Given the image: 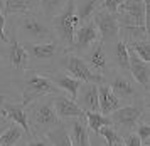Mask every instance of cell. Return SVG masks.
I'll list each match as a JSON object with an SVG mask.
<instances>
[{"mask_svg": "<svg viewBox=\"0 0 150 146\" xmlns=\"http://www.w3.org/2000/svg\"><path fill=\"white\" fill-rule=\"evenodd\" d=\"M0 146H2V145H0Z\"/></svg>", "mask_w": 150, "mask_h": 146, "instance_id": "obj_42", "label": "cell"}, {"mask_svg": "<svg viewBox=\"0 0 150 146\" xmlns=\"http://www.w3.org/2000/svg\"><path fill=\"white\" fill-rule=\"evenodd\" d=\"M29 54L30 64H51L59 59V55L64 54L62 47L57 40H49V42H22Z\"/></svg>", "mask_w": 150, "mask_h": 146, "instance_id": "obj_10", "label": "cell"}, {"mask_svg": "<svg viewBox=\"0 0 150 146\" xmlns=\"http://www.w3.org/2000/svg\"><path fill=\"white\" fill-rule=\"evenodd\" d=\"M98 134H100L103 140H105L106 146H108V145H113V143H118V141H122V134L118 133V129H116L113 124H111V126H103V128H100Z\"/></svg>", "mask_w": 150, "mask_h": 146, "instance_id": "obj_31", "label": "cell"}, {"mask_svg": "<svg viewBox=\"0 0 150 146\" xmlns=\"http://www.w3.org/2000/svg\"><path fill=\"white\" fill-rule=\"evenodd\" d=\"M42 72L47 76L49 79L54 82L56 86L61 89L62 93L66 94V96H69L71 99H74L76 94H78V89H79V86H81L83 82L81 81L74 79L73 76H69L68 72H64V71H61V69H44Z\"/></svg>", "mask_w": 150, "mask_h": 146, "instance_id": "obj_15", "label": "cell"}, {"mask_svg": "<svg viewBox=\"0 0 150 146\" xmlns=\"http://www.w3.org/2000/svg\"><path fill=\"white\" fill-rule=\"evenodd\" d=\"M46 138L49 140L51 146H73V143L69 140L68 129H66L62 121H61L59 126H56L54 129H51V131L46 133Z\"/></svg>", "mask_w": 150, "mask_h": 146, "instance_id": "obj_27", "label": "cell"}, {"mask_svg": "<svg viewBox=\"0 0 150 146\" xmlns=\"http://www.w3.org/2000/svg\"><path fill=\"white\" fill-rule=\"evenodd\" d=\"M10 82L14 84L19 93H21L22 104H30L32 101L44 98V96H57L62 91L56 86L52 81L49 79L42 71L37 69H27L25 72L19 76V77H10Z\"/></svg>", "mask_w": 150, "mask_h": 146, "instance_id": "obj_1", "label": "cell"}, {"mask_svg": "<svg viewBox=\"0 0 150 146\" xmlns=\"http://www.w3.org/2000/svg\"><path fill=\"white\" fill-rule=\"evenodd\" d=\"M108 146H125V145H123V141H118V143H113V145H108Z\"/></svg>", "mask_w": 150, "mask_h": 146, "instance_id": "obj_39", "label": "cell"}, {"mask_svg": "<svg viewBox=\"0 0 150 146\" xmlns=\"http://www.w3.org/2000/svg\"><path fill=\"white\" fill-rule=\"evenodd\" d=\"M128 72L140 86L149 91L150 89V62L142 60L135 52L128 51Z\"/></svg>", "mask_w": 150, "mask_h": 146, "instance_id": "obj_17", "label": "cell"}, {"mask_svg": "<svg viewBox=\"0 0 150 146\" xmlns=\"http://www.w3.org/2000/svg\"><path fill=\"white\" fill-rule=\"evenodd\" d=\"M98 8H101V0H74V10L79 24L91 20Z\"/></svg>", "mask_w": 150, "mask_h": 146, "instance_id": "obj_23", "label": "cell"}, {"mask_svg": "<svg viewBox=\"0 0 150 146\" xmlns=\"http://www.w3.org/2000/svg\"><path fill=\"white\" fill-rule=\"evenodd\" d=\"M24 146H51L46 134H35V136H29Z\"/></svg>", "mask_w": 150, "mask_h": 146, "instance_id": "obj_32", "label": "cell"}, {"mask_svg": "<svg viewBox=\"0 0 150 146\" xmlns=\"http://www.w3.org/2000/svg\"><path fill=\"white\" fill-rule=\"evenodd\" d=\"M22 136H24V129L19 124L10 123L8 128L0 136V145L2 146H17V143L22 140Z\"/></svg>", "mask_w": 150, "mask_h": 146, "instance_id": "obj_28", "label": "cell"}, {"mask_svg": "<svg viewBox=\"0 0 150 146\" xmlns=\"http://www.w3.org/2000/svg\"><path fill=\"white\" fill-rule=\"evenodd\" d=\"M133 133L140 138L143 146H150V123H149V118H143L140 119L138 123L135 124L133 128Z\"/></svg>", "mask_w": 150, "mask_h": 146, "instance_id": "obj_30", "label": "cell"}, {"mask_svg": "<svg viewBox=\"0 0 150 146\" xmlns=\"http://www.w3.org/2000/svg\"><path fill=\"white\" fill-rule=\"evenodd\" d=\"M100 40V34H98V29L93 24V20H88V22H83L76 27L74 30V40H73V47L69 52H74L78 55H81L83 52H86L89 47L96 44Z\"/></svg>", "mask_w": 150, "mask_h": 146, "instance_id": "obj_14", "label": "cell"}, {"mask_svg": "<svg viewBox=\"0 0 150 146\" xmlns=\"http://www.w3.org/2000/svg\"><path fill=\"white\" fill-rule=\"evenodd\" d=\"M52 102H54V109L57 113V118L61 121L73 119V118H83L84 111L74 102V99H71L69 96H66L64 93L52 96Z\"/></svg>", "mask_w": 150, "mask_h": 146, "instance_id": "obj_18", "label": "cell"}, {"mask_svg": "<svg viewBox=\"0 0 150 146\" xmlns=\"http://www.w3.org/2000/svg\"><path fill=\"white\" fill-rule=\"evenodd\" d=\"M68 0H37V8L46 19L51 20L64 8Z\"/></svg>", "mask_w": 150, "mask_h": 146, "instance_id": "obj_25", "label": "cell"}, {"mask_svg": "<svg viewBox=\"0 0 150 146\" xmlns=\"http://www.w3.org/2000/svg\"><path fill=\"white\" fill-rule=\"evenodd\" d=\"M123 0H101V8L108 10L110 13H116V8Z\"/></svg>", "mask_w": 150, "mask_h": 146, "instance_id": "obj_35", "label": "cell"}, {"mask_svg": "<svg viewBox=\"0 0 150 146\" xmlns=\"http://www.w3.org/2000/svg\"><path fill=\"white\" fill-rule=\"evenodd\" d=\"M27 123L30 136L46 134L61 124V119L57 118V113L54 109L52 96H44L27 104Z\"/></svg>", "mask_w": 150, "mask_h": 146, "instance_id": "obj_3", "label": "cell"}, {"mask_svg": "<svg viewBox=\"0 0 150 146\" xmlns=\"http://www.w3.org/2000/svg\"><path fill=\"white\" fill-rule=\"evenodd\" d=\"M105 46H106L111 67L120 69V71H128V47H127V44L122 39H118L111 44H105Z\"/></svg>", "mask_w": 150, "mask_h": 146, "instance_id": "obj_20", "label": "cell"}, {"mask_svg": "<svg viewBox=\"0 0 150 146\" xmlns=\"http://www.w3.org/2000/svg\"><path fill=\"white\" fill-rule=\"evenodd\" d=\"M115 15L123 25L149 27V0H123Z\"/></svg>", "mask_w": 150, "mask_h": 146, "instance_id": "obj_9", "label": "cell"}, {"mask_svg": "<svg viewBox=\"0 0 150 146\" xmlns=\"http://www.w3.org/2000/svg\"><path fill=\"white\" fill-rule=\"evenodd\" d=\"M0 118L4 121H12L15 124L24 129V133L30 136V129H29L27 123V106L22 102H14L8 101L7 94H0Z\"/></svg>", "mask_w": 150, "mask_h": 146, "instance_id": "obj_13", "label": "cell"}, {"mask_svg": "<svg viewBox=\"0 0 150 146\" xmlns=\"http://www.w3.org/2000/svg\"><path fill=\"white\" fill-rule=\"evenodd\" d=\"M21 42H49L56 39L54 29L39 10L10 17Z\"/></svg>", "mask_w": 150, "mask_h": 146, "instance_id": "obj_2", "label": "cell"}, {"mask_svg": "<svg viewBox=\"0 0 150 146\" xmlns=\"http://www.w3.org/2000/svg\"><path fill=\"white\" fill-rule=\"evenodd\" d=\"M74 102L84 113L86 111H91V113L100 111V106H98V84L96 82H83L78 89Z\"/></svg>", "mask_w": 150, "mask_h": 146, "instance_id": "obj_16", "label": "cell"}, {"mask_svg": "<svg viewBox=\"0 0 150 146\" xmlns=\"http://www.w3.org/2000/svg\"><path fill=\"white\" fill-rule=\"evenodd\" d=\"M89 146H106V143L100 134H93L89 136Z\"/></svg>", "mask_w": 150, "mask_h": 146, "instance_id": "obj_36", "label": "cell"}, {"mask_svg": "<svg viewBox=\"0 0 150 146\" xmlns=\"http://www.w3.org/2000/svg\"><path fill=\"white\" fill-rule=\"evenodd\" d=\"M84 119H86V126H88V129H89V131H93L95 134H98L100 128L111 126V124H113L111 119H110V116L101 114L100 111H96V113L86 111V113H84Z\"/></svg>", "mask_w": 150, "mask_h": 146, "instance_id": "obj_26", "label": "cell"}, {"mask_svg": "<svg viewBox=\"0 0 150 146\" xmlns=\"http://www.w3.org/2000/svg\"><path fill=\"white\" fill-rule=\"evenodd\" d=\"M51 25L54 29L56 39L59 42V46L62 47V51L69 52L73 47V40H74V30L79 25V20L76 17L74 10V0H68L64 8L56 17L51 19Z\"/></svg>", "mask_w": 150, "mask_h": 146, "instance_id": "obj_6", "label": "cell"}, {"mask_svg": "<svg viewBox=\"0 0 150 146\" xmlns=\"http://www.w3.org/2000/svg\"><path fill=\"white\" fill-rule=\"evenodd\" d=\"M106 84L113 91L118 99L125 102H135V101H145L149 99V91H145L138 82H137L128 71H120L113 69L111 72L105 77Z\"/></svg>", "mask_w": 150, "mask_h": 146, "instance_id": "obj_4", "label": "cell"}, {"mask_svg": "<svg viewBox=\"0 0 150 146\" xmlns=\"http://www.w3.org/2000/svg\"><path fill=\"white\" fill-rule=\"evenodd\" d=\"M81 57L93 72L100 74L103 77H106L113 71L110 57H108V52H106V46L103 44L101 40H98L96 44H93V46L89 47L86 52H83Z\"/></svg>", "mask_w": 150, "mask_h": 146, "instance_id": "obj_12", "label": "cell"}, {"mask_svg": "<svg viewBox=\"0 0 150 146\" xmlns=\"http://www.w3.org/2000/svg\"><path fill=\"white\" fill-rule=\"evenodd\" d=\"M4 2V15L5 17H15L21 13L34 12L37 8V0H2Z\"/></svg>", "mask_w": 150, "mask_h": 146, "instance_id": "obj_22", "label": "cell"}, {"mask_svg": "<svg viewBox=\"0 0 150 146\" xmlns=\"http://www.w3.org/2000/svg\"><path fill=\"white\" fill-rule=\"evenodd\" d=\"M57 69L68 72L69 76H73L74 79L81 81V82H96V84H101V82L106 81L103 76L93 72L88 67V64L83 60L81 55H78L74 52L61 54L59 59H57Z\"/></svg>", "mask_w": 150, "mask_h": 146, "instance_id": "obj_8", "label": "cell"}, {"mask_svg": "<svg viewBox=\"0 0 150 146\" xmlns=\"http://www.w3.org/2000/svg\"><path fill=\"white\" fill-rule=\"evenodd\" d=\"M120 39L123 42L128 40H145L149 39V29L140 25H123L120 24Z\"/></svg>", "mask_w": 150, "mask_h": 146, "instance_id": "obj_24", "label": "cell"}, {"mask_svg": "<svg viewBox=\"0 0 150 146\" xmlns=\"http://www.w3.org/2000/svg\"><path fill=\"white\" fill-rule=\"evenodd\" d=\"M10 123H12V121H0V136H2V133H4V131L8 128V124H10Z\"/></svg>", "mask_w": 150, "mask_h": 146, "instance_id": "obj_38", "label": "cell"}, {"mask_svg": "<svg viewBox=\"0 0 150 146\" xmlns=\"http://www.w3.org/2000/svg\"><path fill=\"white\" fill-rule=\"evenodd\" d=\"M143 118H149V99L135 101V102H125L116 111L110 114V119L118 133H128L133 131L135 124Z\"/></svg>", "mask_w": 150, "mask_h": 146, "instance_id": "obj_7", "label": "cell"}, {"mask_svg": "<svg viewBox=\"0 0 150 146\" xmlns=\"http://www.w3.org/2000/svg\"><path fill=\"white\" fill-rule=\"evenodd\" d=\"M8 40L7 35V17L4 15V10H2V5H0V44H5Z\"/></svg>", "mask_w": 150, "mask_h": 146, "instance_id": "obj_34", "label": "cell"}, {"mask_svg": "<svg viewBox=\"0 0 150 146\" xmlns=\"http://www.w3.org/2000/svg\"><path fill=\"white\" fill-rule=\"evenodd\" d=\"M122 104L123 102L113 94V91L106 84V81L101 82V84H98V106H100V113L110 116V114L113 113V111H116Z\"/></svg>", "mask_w": 150, "mask_h": 146, "instance_id": "obj_21", "label": "cell"}, {"mask_svg": "<svg viewBox=\"0 0 150 146\" xmlns=\"http://www.w3.org/2000/svg\"><path fill=\"white\" fill-rule=\"evenodd\" d=\"M0 46H2V44H0ZM4 71H7V67H5V60H4L2 49H0V72H4Z\"/></svg>", "mask_w": 150, "mask_h": 146, "instance_id": "obj_37", "label": "cell"}, {"mask_svg": "<svg viewBox=\"0 0 150 146\" xmlns=\"http://www.w3.org/2000/svg\"><path fill=\"white\" fill-rule=\"evenodd\" d=\"M125 44H127V47H128V51L135 52L142 60L150 62V42H149V39H145V40H128V42H125Z\"/></svg>", "mask_w": 150, "mask_h": 146, "instance_id": "obj_29", "label": "cell"}, {"mask_svg": "<svg viewBox=\"0 0 150 146\" xmlns=\"http://www.w3.org/2000/svg\"><path fill=\"white\" fill-rule=\"evenodd\" d=\"M0 121H4V119H2V118H0Z\"/></svg>", "mask_w": 150, "mask_h": 146, "instance_id": "obj_41", "label": "cell"}, {"mask_svg": "<svg viewBox=\"0 0 150 146\" xmlns=\"http://www.w3.org/2000/svg\"><path fill=\"white\" fill-rule=\"evenodd\" d=\"M64 126L68 129L69 140L73 146H89V129L86 126V119L83 118H73V119L62 121Z\"/></svg>", "mask_w": 150, "mask_h": 146, "instance_id": "obj_19", "label": "cell"}, {"mask_svg": "<svg viewBox=\"0 0 150 146\" xmlns=\"http://www.w3.org/2000/svg\"><path fill=\"white\" fill-rule=\"evenodd\" d=\"M0 94H5V86H0Z\"/></svg>", "mask_w": 150, "mask_h": 146, "instance_id": "obj_40", "label": "cell"}, {"mask_svg": "<svg viewBox=\"0 0 150 146\" xmlns=\"http://www.w3.org/2000/svg\"><path fill=\"white\" fill-rule=\"evenodd\" d=\"M91 20L98 29L100 40L103 44H111L120 39V24L116 20L115 13H110L105 8H98Z\"/></svg>", "mask_w": 150, "mask_h": 146, "instance_id": "obj_11", "label": "cell"}, {"mask_svg": "<svg viewBox=\"0 0 150 146\" xmlns=\"http://www.w3.org/2000/svg\"><path fill=\"white\" fill-rule=\"evenodd\" d=\"M122 141L125 146H143L140 138L137 136L133 131H128V133H122Z\"/></svg>", "mask_w": 150, "mask_h": 146, "instance_id": "obj_33", "label": "cell"}, {"mask_svg": "<svg viewBox=\"0 0 150 146\" xmlns=\"http://www.w3.org/2000/svg\"><path fill=\"white\" fill-rule=\"evenodd\" d=\"M7 30L10 32L8 40L5 44H2V54H4V60H5V67L7 71L12 74V77H19L25 72L27 69H30V60H29V54L25 51V47L22 46V42L17 37L14 24L7 25Z\"/></svg>", "mask_w": 150, "mask_h": 146, "instance_id": "obj_5", "label": "cell"}]
</instances>
